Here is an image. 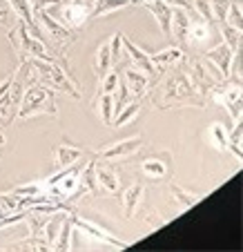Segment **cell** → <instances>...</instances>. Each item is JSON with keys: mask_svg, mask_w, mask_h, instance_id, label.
Listing matches in <instances>:
<instances>
[{"mask_svg": "<svg viewBox=\"0 0 243 252\" xmlns=\"http://www.w3.org/2000/svg\"><path fill=\"white\" fill-rule=\"evenodd\" d=\"M29 63H31V71L36 83L49 87L52 92H62V94L72 96V98H81V85L67 74V69L58 61L31 58Z\"/></svg>", "mask_w": 243, "mask_h": 252, "instance_id": "cell-2", "label": "cell"}, {"mask_svg": "<svg viewBox=\"0 0 243 252\" xmlns=\"http://www.w3.org/2000/svg\"><path fill=\"white\" fill-rule=\"evenodd\" d=\"M170 194H172V199L179 203V208H181V210L194 208V205L199 203L201 199H203V194H196V192H187L185 188L177 186V183H170Z\"/></svg>", "mask_w": 243, "mask_h": 252, "instance_id": "cell-29", "label": "cell"}, {"mask_svg": "<svg viewBox=\"0 0 243 252\" xmlns=\"http://www.w3.org/2000/svg\"><path fill=\"white\" fill-rule=\"evenodd\" d=\"M143 145H145L143 134H134V136L121 138V141H114L112 145H105V148L96 150V157L103 158V161H127L134 154L141 152Z\"/></svg>", "mask_w": 243, "mask_h": 252, "instance_id": "cell-10", "label": "cell"}, {"mask_svg": "<svg viewBox=\"0 0 243 252\" xmlns=\"http://www.w3.org/2000/svg\"><path fill=\"white\" fill-rule=\"evenodd\" d=\"M112 49H110V40H103V43L98 45V49H96L94 54V63H91V69H94V76L98 78V81H103V78L107 76L112 71Z\"/></svg>", "mask_w": 243, "mask_h": 252, "instance_id": "cell-21", "label": "cell"}, {"mask_svg": "<svg viewBox=\"0 0 243 252\" xmlns=\"http://www.w3.org/2000/svg\"><path fill=\"white\" fill-rule=\"evenodd\" d=\"M123 90L125 94H127V98H145L150 92V87L154 85V78H150L148 74H143V71H138L136 67H125L123 69Z\"/></svg>", "mask_w": 243, "mask_h": 252, "instance_id": "cell-12", "label": "cell"}, {"mask_svg": "<svg viewBox=\"0 0 243 252\" xmlns=\"http://www.w3.org/2000/svg\"><path fill=\"white\" fill-rule=\"evenodd\" d=\"M132 5V0H94V9H91V18H105L110 14H116L119 9Z\"/></svg>", "mask_w": 243, "mask_h": 252, "instance_id": "cell-28", "label": "cell"}, {"mask_svg": "<svg viewBox=\"0 0 243 252\" xmlns=\"http://www.w3.org/2000/svg\"><path fill=\"white\" fill-rule=\"evenodd\" d=\"M69 217H72V223H74V228H78V230H83L85 234H90L91 239H98L100 243H107V246H114V248H119V250H125V248H129V243L127 241H123V239H119V237H114V234L110 232V230H105L103 225H98L96 221H91V219H87V217H78L76 212H69Z\"/></svg>", "mask_w": 243, "mask_h": 252, "instance_id": "cell-11", "label": "cell"}, {"mask_svg": "<svg viewBox=\"0 0 243 252\" xmlns=\"http://www.w3.org/2000/svg\"><path fill=\"white\" fill-rule=\"evenodd\" d=\"M158 107H205V100L192 87V81L187 76V71L183 67H179L177 71H172V76L163 83L161 96L156 98Z\"/></svg>", "mask_w": 243, "mask_h": 252, "instance_id": "cell-1", "label": "cell"}, {"mask_svg": "<svg viewBox=\"0 0 243 252\" xmlns=\"http://www.w3.org/2000/svg\"><path fill=\"white\" fill-rule=\"evenodd\" d=\"M33 23L40 32V40L45 43V38L52 43V47L65 58V52L72 47V43L76 40V33L72 29H67L62 23H58L47 9H36L33 11Z\"/></svg>", "mask_w": 243, "mask_h": 252, "instance_id": "cell-5", "label": "cell"}, {"mask_svg": "<svg viewBox=\"0 0 243 252\" xmlns=\"http://www.w3.org/2000/svg\"><path fill=\"white\" fill-rule=\"evenodd\" d=\"M11 16H14V14H9L7 9H0V25H7V23H9Z\"/></svg>", "mask_w": 243, "mask_h": 252, "instance_id": "cell-39", "label": "cell"}, {"mask_svg": "<svg viewBox=\"0 0 243 252\" xmlns=\"http://www.w3.org/2000/svg\"><path fill=\"white\" fill-rule=\"evenodd\" d=\"M121 90V76H119V71H110L105 78H103V87H100V92L103 94H112L116 96Z\"/></svg>", "mask_w": 243, "mask_h": 252, "instance_id": "cell-34", "label": "cell"}, {"mask_svg": "<svg viewBox=\"0 0 243 252\" xmlns=\"http://www.w3.org/2000/svg\"><path fill=\"white\" fill-rule=\"evenodd\" d=\"M183 56H185L183 49L177 45V47H165V49H161V52H156V54H150V61H152L154 69H156V76H158V74H163L167 67L179 65Z\"/></svg>", "mask_w": 243, "mask_h": 252, "instance_id": "cell-20", "label": "cell"}, {"mask_svg": "<svg viewBox=\"0 0 243 252\" xmlns=\"http://www.w3.org/2000/svg\"><path fill=\"white\" fill-rule=\"evenodd\" d=\"M90 194H98V186H96V176H94V158L78 172V186H76V192L72 194V199H69V205H74L83 196H90Z\"/></svg>", "mask_w": 243, "mask_h": 252, "instance_id": "cell-15", "label": "cell"}, {"mask_svg": "<svg viewBox=\"0 0 243 252\" xmlns=\"http://www.w3.org/2000/svg\"><path fill=\"white\" fill-rule=\"evenodd\" d=\"M150 11H152L154 20L158 23L163 36H170V25H172V7H167L163 0H150V2H143Z\"/></svg>", "mask_w": 243, "mask_h": 252, "instance_id": "cell-23", "label": "cell"}, {"mask_svg": "<svg viewBox=\"0 0 243 252\" xmlns=\"http://www.w3.org/2000/svg\"><path fill=\"white\" fill-rule=\"evenodd\" d=\"M167 7H172V9H192V0H163Z\"/></svg>", "mask_w": 243, "mask_h": 252, "instance_id": "cell-38", "label": "cell"}, {"mask_svg": "<svg viewBox=\"0 0 243 252\" xmlns=\"http://www.w3.org/2000/svg\"><path fill=\"white\" fill-rule=\"evenodd\" d=\"M201 54H203V58H201V61L205 63L208 71H210V76L214 78L216 83L228 81V78H230V69H232V63H234V56H237V54H234L232 49L223 43V40H221V43H216L214 47H210L208 52H201Z\"/></svg>", "mask_w": 243, "mask_h": 252, "instance_id": "cell-8", "label": "cell"}, {"mask_svg": "<svg viewBox=\"0 0 243 252\" xmlns=\"http://www.w3.org/2000/svg\"><path fill=\"white\" fill-rule=\"evenodd\" d=\"M36 116H58V105L54 98V92L49 87L40 85V83H31L27 90L23 92L16 119L27 121L36 119Z\"/></svg>", "mask_w": 243, "mask_h": 252, "instance_id": "cell-3", "label": "cell"}, {"mask_svg": "<svg viewBox=\"0 0 243 252\" xmlns=\"http://www.w3.org/2000/svg\"><path fill=\"white\" fill-rule=\"evenodd\" d=\"M170 157H150L141 163V172L148 176L150 181H165L172 174V163L167 161Z\"/></svg>", "mask_w": 243, "mask_h": 252, "instance_id": "cell-17", "label": "cell"}, {"mask_svg": "<svg viewBox=\"0 0 243 252\" xmlns=\"http://www.w3.org/2000/svg\"><path fill=\"white\" fill-rule=\"evenodd\" d=\"M11 47L18 54V61H31V58H40V61H58L52 54V49L27 29L23 20H16V25L7 33Z\"/></svg>", "mask_w": 243, "mask_h": 252, "instance_id": "cell-4", "label": "cell"}, {"mask_svg": "<svg viewBox=\"0 0 243 252\" xmlns=\"http://www.w3.org/2000/svg\"><path fill=\"white\" fill-rule=\"evenodd\" d=\"M123 33H114L110 38V49H112V65H116V63L121 61V56H123Z\"/></svg>", "mask_w": 243, "mask_h": 252, "instance_id": "cell-35", "label": "cell"}, {"mask_svg": "<svg viewBox=\"0 0 243 252\" xmlns=\"http://www.w3.org/2000/svg\"><path fill=\"white\" fill-rule=\"evenodd\" d=\"M29 205H36L33 199H25V196L16 194V192H0V219L2 217H14L27 210Z\"/></svg>", "mask_w": 243, "mask_h": 252, "instance_id": "cell-16", "label": "cell"}, {"mask_svg": "<svg viewBox=\"0 0 243 252\" xmlns=\"http://www.w3.org/2000/svg\"><path fill=\"white\" fill-rule=\"evenodd\" d=\"M208 138H210V143L214 145V150H219V152L228 150V129H225L223 123L214 121V123L208 127Z\"/></svg>", "mask_w": 243, "mask_h": 252, "instance_id": "cell-30", "label": "cell"}, {"mask_svg": "<svg viewBox=\"0 0 243 252\" xmlns=\"http://www.w3.org/2000/svg\"><path fill=\"white\" fill-rule=\"evenodd\" d=\"M123 52L127 54V58L132 61V67H136L138 71H143V74H148L150 78H154L156 81V69H154V65H152V61H150V54L148 52H143V49L138 47V45H134L132 40H127L123 36Z\"/></svg>", "mask_w": 243, "mask_h": 252, "instance_id": "cell-14", "label": "cell"}, {"mask_svg": "<svg viewBox=\"0 0 243 252\" xmlns=\"http://www.w3.org/2000/svg\"><path fill=\"white\" fill-rule=\"evenodd\" d=\"M27 2H29V7H31V11H36V9H47V7L58 5L61 0H27Z\"/></svg>", "mask_w": 243, "mask_h": 252, "instance_id": "cell-37", "label": "cell"}, {"mask_svg": "<svg viewBox=\"0 0 243 252\" xmlns=\"http://www.w3.org/2000/svg\"><path fill=\"white\" fill-rule=\"evenodd\" d=\"M114 105H116V96H112V94H103V92H100L94 98L96 114L100 116L103 125H107V127H112V121H114V112H116Z\"/></svg>", "mask_w": 243, "mask_h": 252, "instance_id": "cell-26", "label": "cell"}, {"mask_svg": "<svg viewBox=\"0 0 243 252\" xmlns=\"http://www.w3.org/2000/svg\"><path fill=\"white\" fill-rule=\"evenodd\" d=\"M56 7V11H49L58 23H62L67 29L78 32L91 20V9H94V0H61Z\"/></svg>", "mask_w": 243, "mask_h": 252, "instance_id": "cell-7", "label": "cell"}, {"mask_svg": "<svg viewBox=\"0 0 243 252\" xmlns=\"http://www.w3.org/2000/svg\"><path fill=\"white\" fill-rule=\"evenodd\" d=\"M145 196V186L143 183H132L123 190L121 194V205H123V214L125 219H134V214L138 212V205Z\"/></svg>", "mask_w": 243, "mask_h": 252, "instance_id": "cell-18", "label": "cell"}, {"mask_svg": "<svg viewBox=\"0 0 243 252\" xmlns=\"http://www.w3.org/2000/svg\"><path fill=\"white\" fill-rule=\"evenodd\" d=\"M143 110V98H132L129 103H125L119 112L114 114V121H112V127H125L127 123H132Z\"/></svg>", "mask_w": 243, "mask_h": 252, "instance_id": "cell-24", "label": "cell"}, {"mask_svg": "<svg viewBox=\"0 0 243 252\" xmlns=\"http://www.w3.org/2000/svg\"><path fill=\"white\" fill-rule=\"evenodd\" d=\"M7 2H9L11 14L16 16V20H23V23L27 25L29 32L40 38V32H38V27H36V23H33V11H31L27 0H7Z\"/></svg>", "mask_w": 243, "mask_h": 252, "instance_id": "cell-25", "label": "cell"}, {"mask_svg": "<svg viewBox=\"0 0 243 252\" xmlns=\"http://www.w3.org/2000/svg\"><path fill=\"white\" fill-rule=\"evenodd\" d=\"M72 237H74V223H72V217L67 214L65 219H62L61 228H58V234L56 239L52 241V250H72L74 243H72Z\"/></svg>", "mask_w": 243, "mask_h": 252, "instance_id": "cell-27", "label": "cell"}, {"mask_svg": "<svg viewBox=\"0 0 243 252\" xmlns=\"http://www.w3.org/2000/svg\"><path fill=\"white\" fill-rule=\"evenodd\" d=\"M9 250H49V243L45 241V239H38V237H31L29 234L27 239H23V241H16L9 246Z\"/></svg>", "mask_w": 243, "mask_h": 252, "instance_id": "cell-33", "label": "cell"}, {"mask_svg": "<svg viewBox=\"0 0 243 252\" xmlns=\"http://www.w3.org/2000/svg\"><path fill=\"white\" fill-rule=\"evenodd\" d=\"M243 127H241V121L239 123H234V129L232 132H228V150L234 154V158H239L241 161L243 158Z\"/></svg>", "mask_w": 243, "mask_h": 252, "instance_id": "cell-32", "label": "cell"}, {"mask_svg": "<svg viewBox=\"0 0 243 252\" xmlns=\"http://www.w3.org/2000/svg\"><path fill=\"white\" fill-rule=\"evenodd\" d=\"M145 221H148V225H152V230H158V228H163V225L167 223V219L165 217H161V214H158V210H150V214L148 217H145Z\"/></svg>", "mask_w": 243, "mask_h": 252, "instance_id": "cell-36", "label": "cell"}, {"mask_svg": "<svg viewBox=\"0 0 243 252\" xmlns=\"http://www.w3.org/2000/svg\"><path fill=\"white\" fill-rule=\"evenodd\" d=\"M190 23H187V33H185V47L192 52H208L210 47H214L216 43H221V36L216 32L214 23L203 20L194 9L190 11Z\"/></svg>", "mask_w": 243, "mask_h": 252, "instance_id": "cell-6", "label": "cell"}, {"mask_svg": "<svg viewBox=\"0 0 243 252\" xmlns=\"http://www.w3.org/2000/svg\"><path fill=\"white\" fill-rule=\"evenodd\" d=\"M216 27L221 29V33H219L221 40H223V43L228 45L234 54H239V49H241V29H234V27H230V25H225V23L216 25Z\"/></svg>", "mask_w": 243, "mask_h": 252, "instance_id": "cell-31", "label": "cell"}, {"mask_svg": "<svg viewBox=\"0 0 243 252\" xmlns=\"http://www.w3.org/2000/svg\"><path fill=\"white\" fill-rule=\"evenodd\" d=\"M210 98L214 100L216 105H221V107L228 110L230 119H232L234 123L241 121V83L239 81H230L228 78L225 85L216 83L210 92Z\"/></svg>", "mask_w": 243, "mask_h": 252, "instance_id": "cell-9", "label": "cell"}, {"mask_svg": "<svg viewBox=\"0 0 243 252\" xmlns=\"http://www.w3.org/2000/svg\"><path fill=\"white\" fill-rule=\"evenodd\" d=\"M11 192L25 196V199H33L36 203L49 201L47 199V186H45L43 179H36V181H29V183H18V186H16Z\"/></svg>", "mask_w": 243, "mask_h": 252, "instance_id": "cell-22", "label": "cell"}, {"mask_svg": "<svg viewBox=\"0 0 243 252\" xmlns=\"http://www.w3.org/2000/svg\"><path fill=\"white\" fill-rule=\"evenodd\" d=\"M94 176H96V186H98L100 196H112L121 192V176L107 163H98L94 158Z\"/></svg>", "mask_w": 243, "mask_h": 252, "instance_id": "cell-13", "label": "cell"}, {"mask_svg": "<svg viewBox=\"0 0 243 252\" xmlns=\"http://www.w3.org/2000/svg\"><path fill=\"white\" fill-rule=\"evenodd\" d=\"M5 143H7V138H5V134L0 132V148H5Z\"/></svg>", "mask_w": 243, "mask_h": 252, "instance_id": "cell-40", "label": "cell"}, {"mask_svg": "<svg viewBox=\"0 0 243 252\" xmlns=\"http://www.w3.org/2000/svg\"><path fill=\"white\" fill-rule=\"evenodd\" d=\"M83 157H85V150L83 148L69 145V143H61V145L54 150V167H56V170L72 167V165H76Z\"/></svg>", "mask_w": 243, "mask_h": 252, "instance_id": "cell-19", "label": "cell"}]
</instances>
